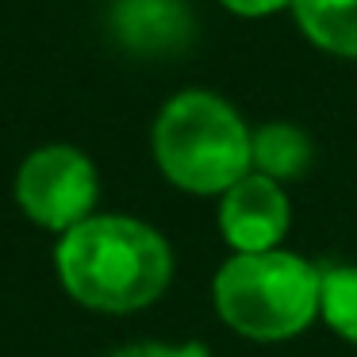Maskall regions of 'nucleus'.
<instances>
[{
    "mask_svg": "<svg viewBox=\"0 0 357 357\" xmlns=\"http://www.w3.org/2000/svg\"><path fill=\"white\" fill-rule=\"evenodd\" d=\"M58 273L70 296L85 307L139 311L165 292L173 254L154 227L123 215H100L62 234Z\"/></svg>",
    "mask_w": 357,
    "mask_h": 357,
    "instance_id": "1",
    "label": "nucleus"
},
{
    "mask_svg": "<svg viewBox=\"0 0 357 357\" xmlns=\"http://www.w3.org/2000/svg\"><path fill=\"white\" fill-rule=\"evenodd\" d=\"M154 154L185 192H227L250 173V131L219 96L181 93L158 116Z\"/></svg>",
    "mask_w": 357,
    "mask_h": 357,
    "instance_id": "2",
    "label": "nucleus"
},
{
    "mask_svg": "<svg viewBox=\"0 0 357 357\" xmlns=\"http://www.w3.org/2000/svg\"><path fill=\"white\" fill-rule=\"evenodd\" d=\"M215 307L246 338H292L319 315V269L280 250L238 254L215 277Z\"/></svg>",
    "mask_w": 357,
    "mask_h": 357,
    "instance_id": "3",
    "label": "nucleus"
},
{
    "mask_svg": "<svg viewBox=\"0 0 357 357\" xmlns=\"http://www.w3.org/2000/svg\"><path fill=\"white\" fill-rule=\"evenodd\" d=\"M16 200L47 231H73L96 204V169L73 146H43L20 165Z\"/></svg>",
    "mask_w": 357,
    "mask_h": 357,
    "instance_id": "4",
    "label": "nucleus"
},
{
    "mask_svg": "<svg viewBox=\"0 0 357 357\" xmlns=\"http://www.w3.org/2000/svg\"><path fill=\"white\" fill-rule=\"evenodd\" d=\"M288 219L292 215H288V200L280 185L261 177V173H246L238 185L223 192L219 227H223V238L238 254H269L284 238Z\"/></svg>",
    "mask_w": 357,
    "mask_h": 357,
    "instance_id": "5",
    "label": "nucleus"
},
{
    "mask_svg": "<svg viewBox=\"0 0 357 357\" xmlns=\"http://www.w3.org/2000/svg\"><path fill=\"white\" fill-rule=\"evenodd\" d=\"M112 35L135 54H177L192 35L185 0H112Z\"/></svg>",
    "mask_w": 357,
    "mask_h": 357,
    "instance_id": "6",
    "label": "nucleus"
},
{
    "mask_svg": "<svg viewBox=\"0 0 357 357\" xmlns=\"http://www.w3.org/2000/svg\"><path fill=\"white\" fill-rule=\"evenodd\" d=\"M292 8L315 47L357 58V0H292Z\"/></svg>",
    "mask_w": 357,
    "mask_h": 357,
    "instance_id": "7",
    "label": "nucleus"
},
{
    "mask_svg": "<svg viewBox=\"0 0 357 357\" xmlns=\"http://www.w3.org/2000/svg\"><path fill=\"white\" fill-rule=\"evenodd\" d=\"M311 162V142L288 123H269L250 135V165L269 181H296Z\"/></svg>",
    "mask_w": 357,
    "mask_h": 357,
    "instance_id": "8",
    "label": "nucleus"
},
{
    "mask_svg": "<svg viewBox=\"0 0 357 357\" xmlns=\"http://www.w3.org/2000/svg\"><path fill=\"white\" fill-rule=\"evenodd\" d=\"M319 315L342 338L357 342V265L319 269Z\"/></svg>",
    "mask_w": 357,
    "mask_h": 357,
    "instance_id": "9",
    "label": "nucleus"
},
{
    "mask_svg": "<svg viewBox=\"0 0 357 357\" xmlns=\"http://www.w3.org/2000/svg\"><path fill=\"white\" fill-rule=\"evenodd\" d=\"M116 357H208V349L200 342H188V346H158V342H142V346H127Z\"/></svg>",
    "mask_w": 357,
    "mask_h": 357,
    "instance_id": "10",
    "label": "nucleus"
},
{
    "mask_svg": "<svg viewBox=\"0 0 357 357\" xmlns=\"http://www.w3.org/2000/svg\"><path fill=\"white\" fill-rule=\"evenodd\" d=\"M231 12H238V16H269V12L284 8V4H292V0H223Z\"/></svg>",
    "mask_w": 357,
    "mask_h": 357,
    "instance_id": "11",
    "label": "nucleus"
}]
</instances>
